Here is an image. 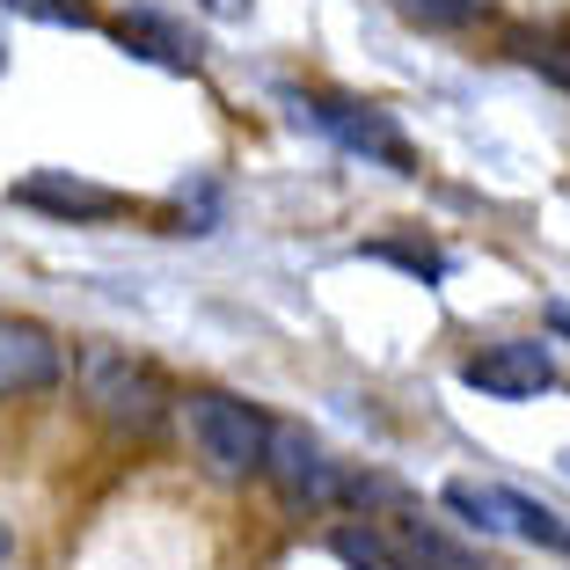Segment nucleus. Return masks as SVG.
Instances as JSON below:
<instances>
[{
  "label": "nucleus",
  "instance_id": "20e7f679",
  "mask_svg": "<svg viewBox=\"0 0 570 570\" xmlns=\"http://www.w3.org/2000/svg\"><path fill=\"white\" fill-rule=\"evenodd\" d=\"M264 469H271V483H278L285 498H301V504H330V498H344V490H352V498L366 490V483H352V475L336 469V461L301 432V424H271Z\"/></svg>",
  "mask_w": 570,
  "mask_h": 570
},
{
  "label": "nucleus",
  "instance_id": "6e6552de",
  "mask_svg": "<svg viewBox=\"0 0 570 570\" xmlns=\"http://www.w3.org/2000/svg\"><path fill=\"white\" fill-rule=\"evenodd\" d=\"M395 556H403L410 570H504L498 556H483V549H461L453 534H439V527H424V520H395Z\"/></svg>",
  "mask_w": 570,
  "mask_h": 570
},
{
  "label": "nucleus",
  "instance_id": "f257e3e1",
  "mask_svg": "<svg viewBox=\"0 0 570 570\" xmlns=\"http://www.w3.org/2000/svg\"><path fill=\"white\" fill-rule=\"evenodd\" d=\"M81 387L88 403H96L102 424H118V432H154V424L168 417V381L154 366H139V358L125 352H81Z\"/></svg>",
  "mask_w": 570,
  "mask_h": 570
},
{
  "label": "nucleus",
  "instance_id": "f3484780",
  "mask_svg": "<svg viewBox=\"0 0 570 570\" xmlns=\"http://www.w3.org/2000/svg\"><path fill=\"white\" fill-rule=\"evenodd\" d=\"M16 556V527H8V512H0V563Z\"/></svg>",
  "mask_w": 570,
  "mask_h": 570
},
{
  "label": "nucleus",
  "instance_id": "7ed1b4c3",
  "mask_svg": "<svg viewBox=\"0 0 570 570\" xmlns=\"http://www.w3.org/2000/svg\"><path fill=\"white\" fill-rule=\"evenodd\" d=\"M301 110H307V118H315L322 132L336 139V147L366 154V161L395 168V176H410V168H417V147L403 139V125L387 118L381 102H352V96H307Z\"/></svg>",
  "mask_w": 570,
  "mask_h": 570
},
{
  "label": "nucleus",
  "instance_id": "2eb2a0df",
  "mask_svg": "<svg viewBox=\"0 0 570 570\" xmlns=\"http://www.w3.org/2000/svg\"><path fill=\"white\" fill-rule=\"evenodd\" d=\"M527 59H534V67L549 73L556 88H570V45H563V37H549V45H534V51H527Z\"/></svg>",
  "mask_w": 570,
  "mask_h": 570
},
{
  "label": "nucleus",
  "instance_id": "a211bd4d",
  "mask_svg": "<svg viewBox=\"0 0 570 570\" xmlns=\"http://www.w3.org/2000/svg\"><path fill=\"white\" fill-rule=\"evenodd\" d=\"M563 556H570V549H563Z\"/></svg>",
  "mask_w": 570,
  "mask_h": 570
},
{
  "label": "nucleus",
  "instance_id": "dca6fc26",
  "mask_svg": "<svg viewBox=\"0 0 570 570\" xmlns=\"http://www.w3.org/2000/svg\"><path fill=\"white\" fill-rule=\"evenodd\" d=\"M549 330H556V336H570V301H556V307H549Z\"/></svg>",
  "mask_w": 570,
  "mask_h": 570
},
{
  "label": "nucleus",
  "instance_id": "1a4fd4ad",
  "mask_svg": "<svg viewBox=\"0 0 570 570\" xmlns=\"http://www.w3.org/2000/svg\"><path fill=\"white\" fill-rule=\"evenodd\" d=\"M118 45L139 51V59H154V67H198V45H190L176 22H161L154 8H132V16H118Z\"/></svg>",
  "mask_w": 570,
  "mask_h": 570
},
{
  "label": "nucleus",
  "instance_id": "9d476101",
  "mask_svg": "<svg viewBox=\"0 0 570 570\" xmlns=\"http://www.w3.org/2000/svg\"><path fill=\"white\" fill-rule=\"evenodd\" d=\"M330 556H336V563H352V570H410L403 556H395V541L373 534V527H358V520L330 527Z\"/></svg>",
  "mask_w": 570,
  "mask_h": 570
},
{
  "label": "nucleus",
  "instance_id": "423d86ee",
  "mask_svg": "<svg viewBox=\"0 0 570 570\" xmlns=\"http://www.w3.org/2000/svg\"><path fill=\"white\" fill-rule=\"evenodd\" d=\"M67 373V352L45 322H0V403H22V395H45Z\"/></svg>",
  "mask_w": 570,
  "mask_h": 570
},
{
  "label": "nucleus",
  "instance_id": "39448f33",
  "mask_svg": "<svg viewBox=\"0 0 570 570\" xmlns=\"http://www.w3.org/2000/svg\"><path fill=\"white\" fill-rule=\"evenodd\" d=\"M461 381H469L475 395H498V403H534L541 387H556V358H549V344L512 336V344L475 352L469 366H461Z\"/></svg>",
  "mask_w": 570,
  "mask_h": 570
},
{
  "label": "nucleus",
  "instance_id": "9b49d317",
  "mask_svg": "<svg viewBox=\"0 0 570 570\" xmlns=\"http://www.w3.org/2000/svg\"><path fill=\"white\" fill-rule=\"evenodd\" d=\"M446 504L469 527H483V534L512 527V490H504V483H446Z\"/></svg>",
  "mask_w": 570,
  "mask_h": 570
},
{
  "label": "nucleus",
  "instance_id": "0eeeda50",
  "mask_svg": "<svg viewBox=\"0 0 570 570\" xmlns=\"http://www.w3.org/2000/svg\"><path fill=\"white\" fill-rule=\"evenodd\" d=\"M16 205H37V213H59V219H118V213H132L125 190L81 184V176H67V168H37V176H22Z\"/></svg>",
  "mask_w": 570,
  "mask_h": 570
},
{
  "label": "nucleus",
  "instance_id": "ddd939ff",
  "mask_svg": "<svg viewBox=\"0 0 570 570\" xmlns=\"http://www.w3.org/2000/svg\"><path fill=\"white\" fill-rule=\"evenodd\" d=\"M0 8H16L30 22H51V30H96V8L88 0H0Z\"/></svg>",
  "mask_w": 570,
  "mask_h": 570
},
{
  "label": "nucleus",
  "instance_id": "f03ea898",
  "mask_svg": "<svg viewBox=\"0 0 570 570\" xmlns=\"http://www.w3.org/2000/svg\"><path fill=\"white\" fill-rule=\"evenodd\" d=\"M190 439H198V461L227 483L264 469V439L271 417L256 403H235V395H190Z\"/></svg>",
  "mask_w": 570,
  "mask_h": 570
},
{
  "label": "nucleus",
  "instance_id": "f8f14e48",
  "mask_svg": "<svg viewBox=\"0 0 570 570\" xmlns=\"http://www.w3.org/2000/svg\"><path fill=\"white\" fill-rule=\"evenodd\" d=\"M512 527H520V534H527V541H534V549H556V556H563V549H570V527H563V520H556L549 504H534V498H520V490H512Z\"/></svg>",
  "mask_w": 570,
  "mask_h": 570
},
{
  "label": "nucleus",
  "instance_id": "4468645a",
  "mask_svg": "<svg viewBox=\"0 0 570 570\" xmlns=\"http://www.w3.org/2000/svg\"><path fill=\"white\" fill-rule=\"evenodd\" d=\"M403 8L424 22V30H469V22L483 16V0H403Z\"/></svg>",
  "mask_w": 570,
  "mask_h": 570
}]
</instances>
